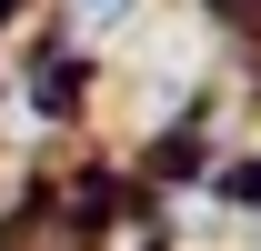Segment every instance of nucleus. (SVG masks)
Instances as JSON below:
<instances>
[{
    "label": "nucleus",
    "mask_w": 261,
    "mask_h": 251,
    "mask_svg": "<svg viewBox=\"0 0 261 251\" xmlns=\"http://www.w3.org/2000/svg\"><path fill=\"white\" fill-rule=\"evenodd\" d=\"M70 31L81 40H121V31H141V0H70Z\"/></svg>",
    "instance_id": "1"
}]
</instances>
